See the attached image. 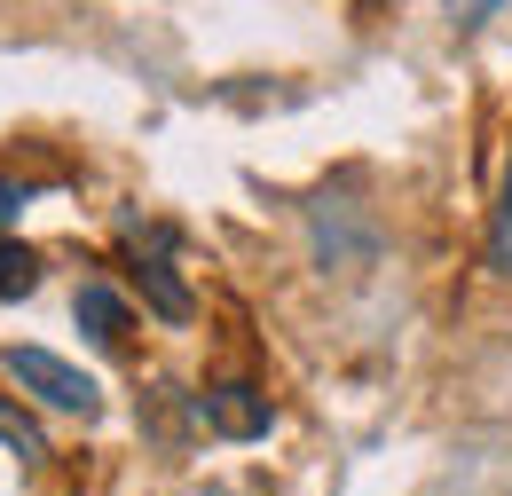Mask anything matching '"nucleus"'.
I'll return each instance as SVG.
<instances>
[{"instance_id":"3","label":"nucleus","mask_w":512,"mask_h":496,"mask_svg":"<svg viewBox=\"0 0 512 496\" xmlns=\"http://www.w3.org/2000/svg\"><path fill=\"white\" fill-rule=\"evenodd\" d=\"M71 323H79L95 347H127V331H134L127 300H119L111 284H79V300H71Z\"/></svg>"},{"instance_id":"6","label":"nucleus","mask_w":512,"mask_h":496,"mask_svg":"<svg viewBox=\"0 0 512 496\" xmlns=\"http://www.w3.org/2000/svg\"><path fill=\"white\" fill-rule=\"evenodd\" d=\"M489 260L512 268V166H505V205H497V229H489Z\"/></svg>"},{"instance_id":"2","label":"nucleus","mask_w":512,"mask_h":496,"mask_svg":"<svg viewBox=\"0 0 512 496\" xmlns=\"http://www.w3.org/2000/svg\"><path fill=\"white\" fill-rule=\"evenodd\" d=\"M197 418L213 426V434H229V441H253L276 426V410H268V394H253L245 378H221V386H205L197 394Z\"/></svg>"},{"instance_id":"1","label":"nucleus","mask_w":512,"mask_h":496,"mask_svg":"<svg viewBox=\"0 0 512 496\" xmlns=\"http://www.w3.org/2000/svg\"><path fill=\"white\" fill-rule=\"evenodd\" d=\"M0 363H8V378H16L32 402H48V410H71V418H95V410H103V386L79 371V363L48 355V347H8Z\"/></svg>"},{"instance_id":"5","label":"nucleus","mask_w":512,"mask_h":496,"mask_svg":"<svg viewBox=\"0 0 512 496\" xmlns=\"http://www.w3.org/2000/svg\"><path fill=\"white\" fill-rule=\"evenodd\" d=\"M0 441H8V449H16L24 465H40V457H48V434H40V426H32L24 410H0Z\"/></svg>"},{"instance_id":"8","label":"nucleus","mask_w":512,"mask_h":496,"mask_svg":"<svg viewBox=\"0 0 512 496\" xmlns=\"http://www.w3.org/2000/svg\"><path fill=\"white\" fill-rule=\"evenodd\" d=\"M16 213H24V182L0 174V229H16Z\"/></svg>"},{"instance_id":"4","label":"nucleus","mask_w":512,"mask_h":496,"mask_svg":"<svg viewBox=\"0 0 512 496\" xmlns=\"http://www.w3.org/2000/svg\"><path fill=\"white\" fill-rule=\"evenodd\" d=\"M32 292H40V252L0 237V300H32Z\"/></svg>"},{"instance_id":"7","label":"nucleus","mask_w":512,"mask_h":496,"mask_svg":"<svg viewBox=\"0 0 512 496\" xmlns=\"http://www.w3.org/2000/svg\"><path fill=\"white\" fill-rule=\"evenodd\" d=\"M505 0H449V16H457V32H473V24H489Z\"/></svg>"}]
</instances>
